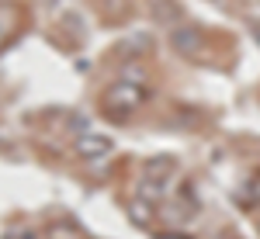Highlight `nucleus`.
Instances as JSON below:
<instances>
[{"mask_svg": "<svg viewBox=\"0 0 260 239\" xmlns=\"http://www.w3.org/2000/svg\"><path fill=\"white\" fill-rule=\"evenodd\" d=\"M77 149H80V153H87V156H90V153H108V142H98V139H80V142H77Z\"/></svg>", "mask_w": 260, "mask_h": 239, "instance_id": "nucleus-1", "label": "nucleus"}]
</instances>
